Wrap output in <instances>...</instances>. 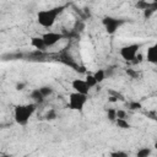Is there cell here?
<instances>
[{
  "mask_svg": "<svg viewBox=\"0 0 157 157\" xmlns=\"http://www.w3.org/2000/svg\"><path fill=\"white\" fill-rule=\"evenodd\" d=\"M66 7V5H60V6H54L50 9H45V10H40L37 13V22L39 23V26L44 27V28H50L58 16L64 11V9Z\"/></svg>",
  "mask_w": 157,
  "mask_h": 157,
  "instance_id": "1",
  "label": "cell"
},
{
  "mask_svg": "<svg viewBox=\"0 0 157 157\" xmlns=\"http://www.w3.org/2000/svg\"><path fill=\"white\" fill-rule=\"evenodd\" d=\"M36 108H37V104L33 103V102L32 103H26V104L16 105L15 109H13L15 121L18 125H26L29 121V119L32 118V115L34 114Z\"/></svg>",
  "mask_w": 157,
  "mask_h": 157,
  "instance_id": "2",
  "label": "cell"
},
{
  "mask_svg": "<svg viewBox=\"0 0 157 157\" xmlns=\"http://www.w3.org/2000/svg\"><path fill=\"white\" fill-rule=\"evenodd\" d=\"M125 22L126 21L124 18L113 17V16H104L102 18V25L108 34H114L123 25H125Z\"/></svg>",
  "mask_w": 157,
  "mask_h": 157,
  "instance_id": "3",
  "label": "cell"
},
{
  "mask_svg": "<svg viewBox=\"0 0 157 157\" xmlns=\"http://www.w3.org/2000/svg\"><path fill=\"white\" fill-rule=\"evenodd\" d=\"M87 102V94H82L78 92H72L69 94V102H67V107L71 110H82L85 104Z\"/></svg>",
  "mask_w": 157,
  "mask_h": 157,
  "instance_id": "4",
  "label": "cell"
},
{
  "mask_svg": "<svg viewBox=\"0 0 157 157\" xmlns=\"http://www.w3.org/2000/svg\"><path fill=\"white\" fill-rule=\"evenodd\" d=\"M140 50V44L137 43H131V44H128V45H124L120 48V56L125 60V61H132L134 58L136 56V54L139 53Z\"/></svg>",
  "mask_w": 157,
  "mask_h": 157,
  "instance_id": "5",
  "label": "cell"
},
{
  "mask_svg": "<svg viewBox=\"0 0 157 157\" xmlns=\"http://www.w3.org/2000/svg\"><path fill=\"white\" fill-rule=\"evenodd\" d=\"M42 38L45 44V48H50V47H54L56 43H59L64 38V34L59 33V32L50 31V32H45L44 34H42Z\"/></svg>",
  "mask_w": 157,
  "mask_h": 157,
  "instance_id": "6",
  "label": "cell"
},
{
  "mask_svg": "<svg viewBox=\"0 0 157 157\" xmlns=\"http://www.w3.org/2000/svg\"><path fill=\"white\" fill-rule=\"evenodd\" d=\"M71 87L74 88L75 92H78V93H82V94H88V92L91 90L90 86L86 83V81L82 80V78H75V80H72Z\"/></svg>",
  "mask_w": 157,
  "mask_h": 157,
  "instance_id": "7",
  "label": "cell"
},
{
  "mask_svg": "<svg viewBox=\"0 0 157 157\" xmlns=\"http://www.w3.org/2000/svg\"><path fill=\"white\" fill-rule=\"evenodd\" d=\"M146 59L151 64H157V45L156 44H152L147 48Z\"/></svg>",
  "mask_w": 157,
  "mask_h": 157,
  "instance_id": "8",
  "label": "cell"
},
{
  "mask_svg": "<svg viewBox=\"0 0 157 157\" xmlns=\"http://www.w3.org/2000/svg\"><path fill=\"white\" fill-rule=\"evenodd\" d=\"M29 97H31L32 102L36 103L37 105H38V104H42V103L45 101V98H44V96L42 94V92L39 91V88H34V90H32Z\"/></svg>",
  "mask_w": 157,
  "mask_h": 157,
  "instance_id": "9",
  "label": "cell"
},
{
  "mask_svg": "<svg viewBox=\"0 0 157 157\" xmlns=\"http://www.w3.org/2000/svg\"><path fill=\"white\" fill-rule=\"evenodd\" d=\"M31 45L34 48V49H37V50H45L47 48H45V44H44V42H43V38H42V36L40 37H32L31 38Z\"/></svg>",
  "mask_w": 157,
  "mask_h": 157,
  "instance_id": "10",
  "label": "cell"
},
{
  "mask_svg": "<svg viewBox=\"0 0 157 157\" xmlns=\"http://www.w3.org/2000/svg\"><path fill=\"white\" fill-rule=\"evenodd\" d=\"M148 7H157V2H148L147 0H137L136 2V9L144 11Z\"/></svg>",
  "mask_w": 157,
  "mask_h": 157,
  "instance_id": "11",
  "label": "cell"
},
{
  "mask_svg": "<svg viewBox=\"0 0 157 157\" xmlns=\"http://www.w3.org/2000/svg\"><path fill=\"white\" fill-rule=\"evenodd\" d=\"M93 75V77L96 78V81H97V83H102L103 81H104V78L107 77L105 76V70L104 69H98L94 74H92Z\"/></svg>",
  "mask_w": 157,
  "mask_h": 157,
  "instance_id": "12",
  "label": "cell"
},
{
  "mask_svg": "<svg viewBox=\"0 0 157 157\" xmlns=\"http://www.w3.org/2000/svg\"><path fill=\"white\" fill-rule=\"evenodd\" d=\"M114 123H115V125H117L118 128H120V129H130V123L126 120V118H124V119L117 118V119L114 120Z\"/></svg>",
  "mask_w": 157,
  "mask_h": 157,
  "instance_id": "13",
  "label": "cell"
},
{
  "mask_svg": "<svg viewBox=\"0 0 157 157\" xmlns=\"http://www.w3.org/2000/svg\"><path fill=\"white\" fill-rule=\"evenodd\" d=\"M85 81H86V83L90 86V88H92V87H96L98 83H97V81H96V78L93 77V75L92 74H87L86 75V77H85Z\"/></svg>",
  "mask_w": 157,
  "mask_h": 157,
  "instance_id": "14",
  "label": "cell"
},
{
  "mask_svg": "<svg viewBox=\"0 0 157 157\" xmlns=\"http://www.w3.org/2000/svg\"><path fill=\"white\" fill-rule=\"evenodd\" d=\"M39 91L42 92V94L44 96V98H47V97L52 96V94H53V92H54V90H53L50 86H42V87H39Z\"/></svg>",
  "mask_w": 157,
  "mask_h": 157,
  "instance_id": "15",
  "label": "cell"
},
{
  "mask_svg": "<svg viewBox=\"0 0 157 157\" xmlns=\"http://www.w3.org/2000/svg\"><path fill=\"white\" fill-rule=\"evenodd\" d=\"M151 155V148L150 147H142L136 152L137 157H148Z\"/></svg>",
  "mask_w": 157,
  "mask_h": 157,
  "instance_id": "16",
  "label": "cell"
},
{
  "mask_svg": "<svg viewBox=\"0 0 157 157\" xmlns=\"http://www.w3.org/2000/svg\"><path fill=\"white\" fill-rule=\"evenodd\" d=\"M141 108H142V104L137 101H131L128 103V109H130V110H139Z\"/></svg>",
  "mask_w": 157,
  "mask_h": 157,
  "instance_id": "17",
  "label": "cell"
},
{
  "mask_svg": "<svg viewBox=\"0 0 157 157\" xmlns=\"http://www.w3.org/2000/svg\"><path fill=\"white\" fill-rule=\"evenodd\" d=\"M107 118L110 121H114L117 119V109L115 108H108L107 109Z\"/></svg>",
  "mask_w": 157,
  "mask_h": 157,
  "instance_id": "18",
  "label": "cell"
},
{
  "mask_svg": "<svg viewBox=\"0 0 157 157\" xmlns=\"http://www.w3.org/2000/svg\"><path fill=\"white\" fill-rule=\"evenodd\" d=\"M44 118H45L47 120H54V119L58 118V114H56V112H55L54 109H49V110L47 112V114H45Z\"/></svg>",
  "mask_w": 157,
  "mask_h": 157,
  "instance_id": "19",
  "label": "cell"
},
{
  "mask_svg": "<svg viewBox=\"0 0 157 157\" xmlns=\"http://www.w3.org/2000/svg\"><path fill=\"white\" fill-rule=\"evenodd\" d=\"M156 9H157V7H148V9L144 10V11H142V12H144V17H145V18H150V17L155 13Z\"/></svg>",
  "mask_w": 157,
  "mask_h": 157,
  "instance_id": "20",
  "label": "cell"
},
{
  "mask_svg": "<svg viewBox=\"0 0 157 157\" xmlns=\"http://www.w3.org/2000/svg\"><path fill=\"white\" fill-rule=\"evenodd\" d=\"M126 74H128L131 78H137V77L140 76V74H139L136 70H134V69H126Z\"/></svg>",
  "mask_w": 157,
  "mask_h": 157,
  "instance_id": "21",
  "label": "cell"
},
{
  "mask_svg": "<svg viewBox=\"0 0 157 157\" xmlns=\"http://www.w3.org/2000/svg\"><path fill=\"white\" fill-rule=\"evenodd\" d=\"M110 156L112 157H128V153L123 151H114V152H110Z\"/></svg>",
  "mask_w": 157,
  "mask_h": 157,
  "instance_id": "22",
  "label": "cell"
},
{
  "mask_svg": "<svg viewBox=\"0 0 157 157\" xmlns=\"http://www.w3.org/2000/svg\"><path fill=\"white\" fill-rule=\"evenodd\" d=\"M109 94H112V96H114L118 101H124V96L123 94H120L119 92H115V91H113V90H110L109 91Z\"/></svg>",
  "mask_w": 157,
  "mask_h": 157,
  "instance_id": "23",
  "label": "cell"
},
{
  "mask_svg": "<svg viewBox=\"0 0 157 157\" xmlns=\"http://www.w3.org/2000/svg\"><path fill=\"white\" fill-rule=\"evenodd\" d=\"M126 110H124V109H117V118H121V119H124V118H126Z\"/></svg>",
  "mask_w": 157,
  "mask_h": 157,
  "instance_id": "24",
  "label": "cell"
},
{
  "mask_svg": "<svg viewBox=\"0 0 157 157\" xmlns=\"http://www.w3.org/2000/svg\"><path fill=\"white\" fill-rule=\"evenodd\" d=\"M25 87H26L25 82H17V85H16V90L17 91H22V90H25Z\"/></svg>",
  "mask_w": 157,
  "mask_h": 157,
  "instance_id": "25",
  "label": "cell"
},
{
  "mask_svg": "<svg viewBox=\"0 0 157 157\" xmlns=\"http://www.w3.org/2000/svg\"><path fill=\"white\" fill-rule=\"evenodd\" d=\"M108 101H109V102H112V103H115V102H118V99H117L114 96H112V94H109V97H108Z\"/></svg>",
  "mask_w": 157,
  "mask_h": 157,
  "instance_id": "26",
  "label": "cell"
},
{
  "mask_svg": "<svg viewBox=\"0 0 157 157\" xmlns=\"http://www.w3.org/2000/svg\"><path fill=\"white\" fill-rule=\"evenodd\" d=\"M151 1H152V2H157V0H151Z\"/></svg>",
  "mask_w": 157,
  "mask_h": 157,
  "instance_id": "27",
  "label": "cell"
}]
</instances>
